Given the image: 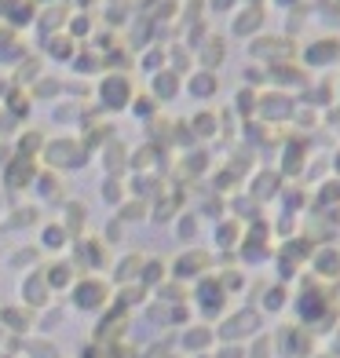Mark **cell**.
<instances>
[{"label":"cell","instance_id":"4","mask_svg":"<svg viewBox=\"0 0 340 358\" xmlns=\"http://www.w3.org/2000/svg\"><path fill=\"white\" fill-rule=\"evenodd\" d=\"M256 110H260L267 121H285V117H293V99H289L285 92L256 95Z\"/></svg>","mask_w":340,"mask_h":358},{"label":"cell","instance_id":"9","mask_svg":"<svg viewBox=\"0 0 340 358\" xmlns=\"http://www.w3.org/2000/svg\"><path fill=\"white\" fill-rule=\"evenodd\" d=\"M216 88H220V80H216L213 70H198L187 80V92L194 95V99H208V95H216Z\"/></svg>","mask_w":340,"mask_h":358},{"label":"cell","instance_id":"11","mask_svg":"<svg viewBox=\"0 0 340 358\" xmlns=\"http://www.w3.org/2000/svg\"><path fill=\"white\" fill-rule=\"evenodd\" d=\"M274 190H278V176H274V172H260V176L253 179V198L267 201V198H271Z\"/></svg>","mask_w":340,"mask_h":358},{"label":"cell","instance_id":"17","mask_svg":"<svg viewBox=\"0 0 340 358\" xmlns=\"http://www.w3.org/2000/svg\"><path fill=\"white\" fill-rule=\"evenodd\" d=\"M180 238H194V216H183L180 220Z\"/></svg>","mask_w":340,"mask_h":358},{"label":"cell","instance_id":"13","mask_svg":"<svg viewBox=\"0 0 340 358\" xmlns=\"http://www.w3.org/2000/svg\"><path fill=\"white\" fill-rule=\"evenodd\" d=\"M216 238H220V245H234V241L241 238V227L227 220V223H220V234Z\"/></svg>","mask_w":340,"mask_h":358},{"label":"cell","instance_id":"18","mask_svg":"<svg viewBox=\"0 0 340 358\" xmlns=\"http://www.w3.org/2000/svg\"><path fill=\"white\" fill-rule=\"evenodd\" d=\"M274 4H278V8H285V11H289V8H297L300 0H274Z\"/></svg>","mask_w":340,"mask_h":358},{"label":"cell","instance_id":"3","mask_svg":"<svg viewBox=\"0 0 340 358\" xmlns=\"http://www.w3.org/2000/svg\"><path fill=\"white\" fill-rule=\"evenodd\" d=\"M231 34L241 41H253L256 34H264V8L256 4H241L231 11Z\"/></svg>","mask_w":340,"mask_h":358},{"label":"cell","instance_id":"14","mask_svg":"<svg viewBox=\"0 0 340 358\" xmlns=\"http://www.w3.org/2000/svg\"><path fill=\"white\" fill-rule=\"evenodd\" d=\"M52 55H55V59H70V55H73V41L55 37V41H52Z\"/></svg>","mask_w":340,"mask_h":358},{"label":"cell","instance_id":"15","mask_svg":"<svg viewBox=\"0 0 340 358\" xmlns=\"http://www.w3.org/2000/svg\"><path fill=\"white\" fill-rule=\"evenodd\" d=\"M194 128H198V136H213V132H216V117H213V113L194 117Z\"/></svg>","mask_w":340,"mask_h":358},{"label":"cell","instance_id":"16","mask_svg":"<svg viewBox=\"0 0 340 358\" xmlns=\"http://www.w3.org/2000/svg\"><path fill=\"white\" fill-rule=\"evenodd\" d=\"M238 106H241V113H253L256 110V95L253 92H238Z\"/></svg>","mask_w":340,"mask_h":358},{"label":"cell","instance_id":"19","mask_svg":"<svg viewBox=\"0 0 340 358\" xmlns=\"http://www.w3.org/2000/svg\"><path fill=\"white\" fill-rule=\"evenodd\" d=\"M246 4H256V8H264V4H267V0H246Z\"/></svg>","mask_w":340,"mask_h":358},{"label":"cell","instance_id":"12","mask_svg":"<svg viewBox=\"0 0 340 358\" xmlns=\"http://www.w3.org/2000/svg\"><path fill=\"white\" fill-rule=\"evenodd\" d=\"M176 92H180V77H176L172 70H165V73L154 77V95H161V99H172Z\"/></svg>","mask_w":340,"mask_h":358},{"label":"cell","instance_id":"2","mask_svg":"<svg viewBox=\"0 0 340 358\" xmlns=\"http://www.w3.org/2000/svg\"><path fill=\"white\" fill-rule=\"evenodd\" d=\"M340 62V37H318L304 48V66L307 70H326Z\"/></svg>","mask_w":340,"mask_h":358},{"label":"cell","instance_id":"20","mask_svg":"<svg viewBox=\"0 0 340 358\" xmlns=\"http://www.w3.org/2000/svg\"><path fill=\"white\" fill-rule=\"evenodd\" d=\"M333 169H337V176H340V154H337V161H333Z\"/></svg>","mask_w":340,"mask_h":358},{"label":"cell","instance_id":"10","mask_svg":"<svg viewBox=\"0 0 340 358\" xmlns=\"http://www.w3.org/2000/svg\"><path fill=\"white\" fill-rule=\"evenodd\" d=\"M315 271L322 278H337L340 274V249H318L315 252Z\"/></svg>","mask_w":340,"mask_h":358},{"label":"cell","instance_id":"6","mask_svg":"<svg viewBox=\"0 0 340 358\" xmlns=\"http://www.w3.org/2000/svg\"><path fill=\"white\" fill-rule=\"evenodd\" d=\"M198 59H201V70H213L216 73V66L227 59V41L216 37V34H208L201 41V48H198Z\"/></svg>","mask_w":340,"mask_h":358},{"label":"cell","instance_id":"8","mask_svg":"<svg viewBox=\"0 0 340 358\" xmlns=\"http://www.w3.org/2000/svg\"><path fill=\"white\" fill-rule=\"evenodd\" d=\"M0 15L8 19V26H26L34 19V0H0Z\"/></svg>","mask_w":340,"mask_h":358},{"label":"cell","instance_id":"1","mask_svg":"<svg viewBox=\"0 0 340 358\" xmlns=\"http://www.w3.org/2000/svg\"><path fill=\"white\" fill-rule=\"evenodd\" d=\"M249 55L253 59H264L267 66H274V62H285L297 55V41H289L282 34H256L249 41Z\"/></svg>","mask_w":340,"mask_h":358},{"label":"cell","instance_id":"7","mask_svg":"<svg viewBox=\"0 0 340 358\" xmlns=\"http://www.w3.org/2000/svg\"><path fill=\"white\" fill-rule=\"evenodd\" d=\"M99 95H103V103H106V106L118 110V106L128 103V95H132V85H128L125 77H106V80H103V88H99Z\"/></svg>","mask_w":340,"mask_h":358},{"label":"cell","instance_id":"5","mask_svg":"<svg viewBox=\"0 0 340 358\" xmlns=\"http://www.w3.org/2000/svg\"><path fill=\"white\" fill-rule=\"evenodd\" d=\"M267 77L274 80L278 88H304L307 85V66H300V62H274V66H267Z\"/></svg>","mask_w":340,"mask_h":358}]
</instances>
